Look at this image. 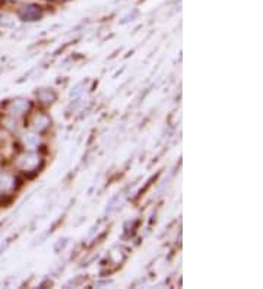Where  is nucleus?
Segmentation results:
<instances>
[{
	"instance_id": "nucleus-1",
	"label": "nucleus",
	"mask_w": 263,
	"mask_h": 289,
	"mask_svg": "<svg viewBox=\"0 0 263 289\" xmlns=\"http://www.w3.org/2000/svg\"><path fill=\"white\" fill-rule=\"evenodd\" d=\"M14 178L8 174H0V191H8L14 187Z\"/></svg>"
}]
</instances>
